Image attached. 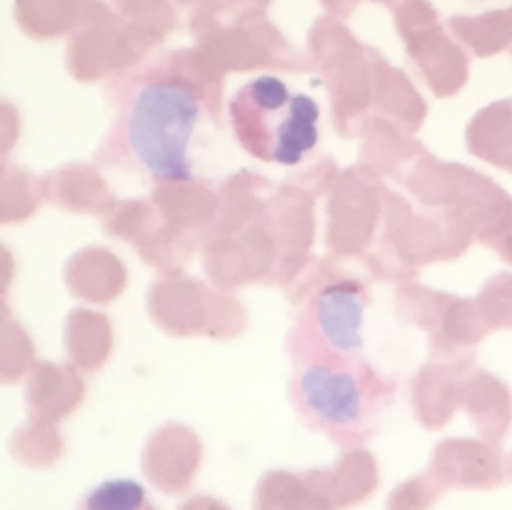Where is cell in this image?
<instances>
[{"instance_id": "6da1fadb", "label": "cell", "mask_w": 512, "mask_h": 510, "mask_svg": "<svg viewBox=\"0 0 512 510\" xmlns=\"http://www.w3.org/2000/svg\"><path fill=\"white\" fill-rule=\"evenodd\" d=\"M368 305L355 280L330 283L300 305L285 335L290 405L340 450L373 440L400 390L365 350Z\"/></svg>"}, {"instance_id": "7a4b0ae2", "label": "cell", "mask_w": 512, "mask_h": 510, "mask_svg": "<svg viewBox=\"0 0 512 510\" xmlns=\"http://www.w3.org/2000/svg\"><path fill=\"white\" fill-rule=\"evenodd\" d=\"M113 118L93 160L148 183L203 175L220 130V78L195 55L165 53L118 75L108 88Z\"/></svg>"}, {"instance_id": "3957f363", "label": "cell", "mask_w": 512, "mask_h": 510, "mask_svg": "<svg viewBox=\"0 0 512 510\" xmlns=\"http://www.w3.org/2000/svg\"><path fill=\"white\" fill-rule=\"evenodd\" d=\"M228 115L240 148L265 163H303L320 140L318 103L275 75L240 85L230 98Z\"/></svg>"}, {"instance_id": "277c9868", "label": "cell", "mask_w": 512, "mask_h": 510, "mask_svg": "<svg viewBox=\"0 0 512 510\" xmlns=\"http://www.w3.org/2000/svg\"><path fill=\"white\" fill-rule=\"evenodd\" d=\"M78 510H158L135 480H105L83 495Z\"/></svg>"}, {"instance_id": "5b68a950", "label": "cell", "mask_w": 512, "mask_h": 510, "mask_svg": "<svg viewBox=\"0 0 512 510\" xmlns=\"http://www.w3.org/2000/svg\"><path fill=\"white\" fill-rule=\"evenodd\" d=\"M10 143V128H8V118H5V108L0 105V150Z\"/></svg>"}, {"instance_id": "8992f818", "label": "cell", "mask_w": 512, "mask_h": 510, "mask_svg": "<svg viewBox=\"0 0 512 510\" xmlns=\"http://www.w3.org/2000/svg\"><path fill=\"white\" fill-rule=\"evenodd\" d=\"M3 280H5V253L0 250V288H3Z\"/></svg>"}]
</instances>
